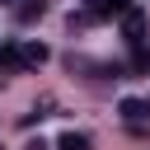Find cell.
I'll use <instances>...</instances> for the list:
<instances>
[{
	"mask_svg": "<svg viewBox=\"0 0 150 150\" xmlns=\"http://www.w3.org/2000/svg\"><path fill=\"white\" fill-rule=\"evenodd\" d=\"M122 38H127L131 47H141V42H145V9H136V5H131V9L122 14Z\"/></svg>",
	"mask_w": 150,
	"mask_h": 150,
	"instance_id": "6da1fadb",
	"label": "cell"
},
{
	"mask_svg": "<svg viewBox=\"0 0 150 150\" xmlns=\"http://www.w3.org/2000/svg\"><path fill=\"white\" fill-rule=\"evenodd\" d=\"M131 70H136V75H150V47H145V42L131 47Z\"/></svg>",
	"mask_w": 150,
	"mask_h": 150,
	"instance_id": "52a82bcc",
	"label": "cell"
},
{
	"mask_svg": "<svg viewBox=\"0 0 150 150\" xmlns=\"http://www.w3.org/2000/svg\"><path fill=\"white\" fill-rule=\"evenodd\" d=\"M19 66H23V61H19V47H14V42H5V47H0V80H5L9 70H19Z\"/></svg>",
	"mask_w": 150,
	"mask_h": 150,
	"instance_id": "8992f818",
	"label": "cell"
},
{
	"mask_svg": "<svg viewBox=\"0 0 150 150\" xmlns=\"http://www.w3.org/2000/svg\"><path fill=\"white\" fill-rule=\"evenodd\" d=\"M56 150H94V145H89L84 131H61L56 136Z\"/></svg>",
	"mask_w": 150,
	"mask_h": 150,
	"instance_id": "5b68a950",
	"label": "cell"
},
{
	"mask_svg": "<svg viewBox=\"0 0 150 150\" xmlns=\"http://www.w3.org/2000/svg\"><path fill=\"white\" fill-rule=\"evenodd\" d=\"M117 112H122V117H127L131 127L150 122V103H145V98H122V103H117Z\"/></svg>",
	"mask_w": 150,
	"mask_h": 150,
	"instance_id": "7a4b0ae2",
	"label": "cell"
},
{
	"mask_svg": "<svg viewBox=\"0 0 150 150\" xmlns=\"http://www.w3.org/2000/svg\"><path fill=\"white\" fill-rule=\"evenodd\" d=\"M47 56H52V52H47V47H42V42H28V47H19V61H23V66H28V70H33V66H42V61H47Z\"/></svg>",
	"mask_w": 150,
	"mask_h": 150,
	"instance_id": "277c9868",
	"label": "cell"
},
{
	"mask_svg": "<svg viewBox=\"0 0 150 150\" xmlns=\"http://www.w3.org/2000/svg\"><path fill=\"white\" fill-rule=\"evenodd\" d=\"M23 150H52V145H47V141H28Z\"/></svg>",
	"mask_w": 150,
	"mask_h": 150,
	"instance_id": "9c48e42d",
	"label": "cell"
},
{
	"mask_svg": "<svg viewBox=\"0 0 150 150\" xmlns=\"http://www.w3.org/2000/svg\"><path fill=\"white\" fill-rule=\"evenodd\" d=\"M19 19L28 23V19H42V0H28V5H19Z\"/></svg>",
	"mask_w": 150,
	"mask_h": 150,
	"instance_id": "ba28073f",
	"label": "cell"
},
{
	"mask_svg": "<svg viewBox=\"0 0 150 150\" xmlns=\"http://www.w3.org/2000/svg\"><path fill=\"white\" fill-rule=\"evenodd\" d=\"M89 9H94V14H98V19H112V14H117V19H122V14H127V9H131V0H89Z\"/></svg>",
	"mask_w": 150,
	"mask_h": 150,
	"instance_id": "3957f363",
	"label": "cell"
}]
</instances>
